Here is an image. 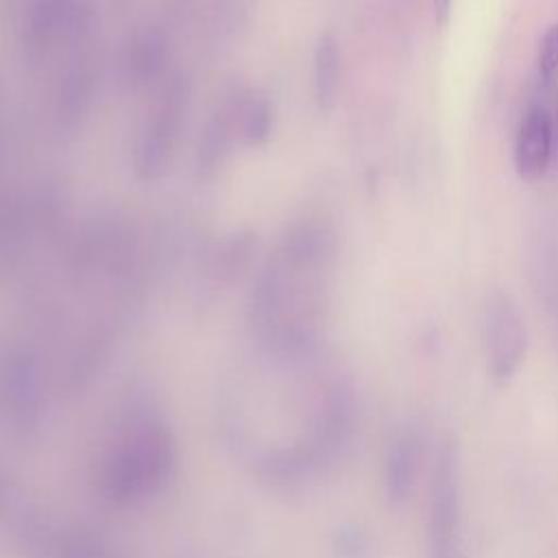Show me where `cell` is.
<instances>
[{
    "label": "cell",
    "instance_id": "obj_1",
    "mask_svg": "<svg viewBox=\"0 0 558 558\" xmlns=\"http://www.w3.org/2000/svg\"><path fill=\"white\" fill-rule=\"evenodd\" d=\"M427 558H464L460 471L458 453L451 442L440 447L434 466L427 523Z\"/></svg>",
    "mask_w": 558,
    "mask_h": 558
},
{
    "label": "cell",
    "instance_id": "obj_2",
    "mask_svg": "<svg viewBox=\"0 0 558 558\" xmlns=\"http://www.w3.org/2000/svg\"><path fill=\"white\" fill-rule=\"evenodd\" d=\"M484 333L493 379L506 384L525 357V325L512 296L499 288L486 299Z\"/></svg>",
    "mask_w": 558,
    "mask_h": 558
},
{
    "label": "cell",
    "instance_id": "obj_3",
    "mask_svg": "<svg viewBox=\"0 0 558 558\" xmlns=\"http://www.w3.org/2000/svg\"><path fill=\"white\" fill-rule=\"evenodd\" d=\"M554 146V122L543 107H532L514 137V170L517 177L525 183L538 181L551 161Z\"/></svg>",
    "mask_w": 558,
    "mask_h": 558
},
{
    "label": "cell",
    "instance_id": "obj_4",
    "mask_svg": "<svg viewBox=\"0 0 558 558\" xmlns=\"http://www.w3.org/2000/svg\"><path fill=\"white\" fill-rule=\"evenodd\" d=\"M421 453L423 440L414 427L401 432L392 442L386 458V493L395 506L403 504L410 497L416 482Z\"/></svg>",
    "mask_w": 558,
    "mask_h": 558
},
{
    "label": "cell",
    "instance_id": "obj_5",
    "mask_svg": "<svg viewBox=\"0 0 558 558\" xmlns=\"http://www.w3.org/2000/svg\"><path fill=\"white\" fill-rule=\"evenodd\" d=\"M338 81H340V54L338 46L331 33L323 35L318 50H316V61H314V87H316V102L323 111L333 107L336 92H338Z\"/></svg>",
    "mask_w": 558,
    "mask_h": 558
},
{
    "label": "cell",
    "instance_id": "obj_6",
    "mask_svg": "<svg viewBox=\"0 0 558 558\" xmlns=\"http://www.w3.org/2000/svg\"><path fill=\"white\" fill-rule=\"evenodd\" d=\"M538 72L543 78H551L558 72V24L551 26L541 39Z\"/></svg>",
    "mask_w": 558,
    "mask_h": 558
},
{
    "label": "cell",
    "instance_id": "obj_7",
    "mask_svg": "<svg viewBox=\"0 0 558 558\" xmlns=\"http://www.w3.org/2000/svg\"><path fill=\"white\" fill-rule=\"evenodd\" d=\"M451 4H453V0H434V17H436V24L440 28L447 26V22H449Z\"/></svg>",
    "mask_w": 558,
    "mask_h": 558
}]
</instances>
